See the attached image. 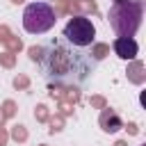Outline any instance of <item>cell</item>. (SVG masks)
I'll list each match as a JSON object with an SVG mask.
<instances>
[{
	"label": "cell",
	"mask_w": 146,
	"mask_h": 146,
	"mask_svg": "<svg viewBox=\"0 0 146 146\" xmlns=\"http://www.w3.org/2000/svg\"><path fill=\"white\" fill-rule=\"evenodd\" d=\"M32 59L41 64V71L48 80L55 82H73L75 78H87L91 73L94 62L84 57V52L75 50V46H64V43H50L46 48H32Z\"/></svg>",
	"instance_id": "obj_1"
},
{
	"label": "cell",
	"mask_w": 146,
	"mask_h": 146,
	"mask_svg": "<svg viewBox=\"0 0 146 146\" xmlns=\"http://www.w3.org/2000/svg\"><path fill=\"white\" fill-rule=\"evenodd\" d=\"M107 18L119 36H135L144 18V5L139 0H114L107 11Z\"/></svg>",
	"instance_id": "obj_2"
},
{
	"label": "cell",
	"mask_w": 146,
	"mask_h": 146,
	"mask_svg": "<svg viewBox=\"0 0 146 146\" xmlns=\"http://www.w3.org/2000/svg\"><path fill=\"white\" fill-rule=\"evenodd\" d=\"M55 9L48 2H30L23 11V30L27 34H46L55 27Z\"/></svg>",
	"instance_id": "obj_3"
},
{
	"label": "cell",
	"mask_w": 146,
	"mask_h": 146,
	"mask_svg": "<svg viewBox=\"0 0 146 146\" xmlns=\"http://www.w3.org/2000/svg\"><path fill=\"white\" fill-rule=\"evenodd\" d=\"M64 39L75 48H89L96 41V27L87 16H73L64 25Z\"/></svg>",
	"instance_id": "obj_4"
},
{
	"label": "cell",
	"mask_w": 146,
	"mask_h": 146,
	"mask_svg": "<svg viewBox=\"0 0 146 146\" xmlns=\"http://www.w3.org/2000/svg\"><path fill=\"white\" fill-rule=\"evenodd\" d=\"M114 52L121 59H135L137 52H139V46L132 36H116L114 39Z\"/></svg>",
	"instance_id": "obj_5"
},
{
	"label": "cell",
	"mask_w": 146,
	"mask_h": 146,
	"mask_svg": "<svg viewBox=\"0 0 146 146\" xmlns=\"http://www.w3.org/2000/svg\"><path fill=\"white\" fill-rule=\"evenodd\" d=\"M100 125H103V130H107V132H116V130L121 128V119H119L114 112H103Z\"/></svg>",
	"instance_id": "obj_6"
}]
</instances>
